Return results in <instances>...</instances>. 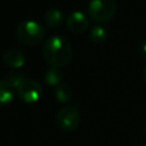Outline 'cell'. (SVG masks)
<instances>
[{
	"mask_svg": "<svg viewBox=\"0 0 146 146\" xmlns=\"http://www.w3.org/2000/svg\"><path fill=\"white\" fill-rule=\"evenodd\" d=\"M139 51H140V56H141L144 59H146V40L143 41V43L140 44Z\"/></svg>",
	"mask_w": 146,
	"mask_h": 146,
	"instance_id": "14",
	"label": "cell"
},
{
	"mask_svg": "<svg viewBox=\"0 0 146 146\" xmlns=\"http://www.w3.org/2000/svg\"><path fill=\"white\" fill-rule=\"evenodd\" d=\"M57 123L59 128L66 132L74 131L80 123V113L76 107L66 105L63 106L57 114Z\"/></svg>",
	"mask_w": 146,
	"mask_h": 146,
	"instance_id": "4",
	"label": "cell"
},
{
	"mask_svg": "<svg viewBox=\"0 0 146 146\" xmlns=\"http://www.w3.org/2000/svg\"><path fill=\"white\" fill-rule=\"evenodd\" d=\"M89 38L95 43H103L107 38V31L102 25H95L89 33Z\"/></svg>",
	"mask_w": 146,
	"mask_h": 146,
	"instance_id": "12",
	"label": "cell"
},
{
	"mask_svg": "<svg viewBox=\"0 0 146 146\" xmlns=\"http://www.w3.org/2000/svg\"><path fill=\"white\" fill-rule=\"evenodd\" d=\"M2 60L9 68H21L25 64V55L19 49H8L3 54Z\"/></svg>",
	"mask_w": 146,
	"mask_h": 146,
	"instance_id": "7",
	"label": "cell"
},
{
	"mask_svg": "<svg viewBox=\"0 0 146 146\" xmlns=\"http://www.w3.org/2000/svg\"><path fill=\"white\" fill-rule=\"evenodd\" d=\"M18 97L26 104L38 102L42 96V88L40 83L32 79H25L22 84L16 89Z\"/></svg>",
	"mask_w": 146,
	"mask_h": 146,
	"instance_id": "5",
	"label": "cell"
},
{
	"mask_svg": "<svg viewBox=\"0 0 146 146\" xmlns=\"http://www.w3.org/2000/svg\"><path fill=\"white\" fill-rule=\"evenodd\" d=\"M42 55L48 65L59 68L71 62L73 50L71 43L66 38L55 34L43 42Z\"/></svg>",
	"mask_w": 146,
	"mask_h": 146,
	"instance_id": "1",
	"label": "cell"
},
{
	"mask_svg": "<svg viewBox=\"0 0 146 146\" xmlns=\"http://www.w3.org/2000/svg\"><path fill=\"white\" fill-rule=\"evenodd\" d=\"M44 23L48 27L56 29L63 23V13L57 8H51L44 14Z\"/></svg>",
	"mask_w": 146,
	"mask_h": 146,
	"instance_id": "8",
	"label": "cell"
},
{
	"mask_svg": "<svg viewBox=\"0 0 146 146\" xmlns=\"http://www.w3.org/2000/svg\"><path fill=\"white\" fill-rule=\"evenodd\" d=\"M135 146H139V145H135Z\"/></svg>",
	"mask_w": 146,
	"mask_h": 146,
	"instance_id": "17",
	"label": "cell"
},
{
	"mask_svg": "<svg viewBox=\"0 0 146 146\" xmlns=\"http://www.w3.org/2000/svg\"><path fill=\"white\" fill-rule=\"evenodd\" d=\"M89 26V19L82 11H72L66 18V27L72 33H83Z\"/></svg>",
	"mask_w": 146,
	"mask_h": 146,
	"instance_id": "6",
	"label": "cell"
},
{
	"mask_svg": "<svg viewBox=\"0 0 146 146\" xmlns=\"http://www.w3.org/2000/svg\"><path fill=\"white\" fill-rule=\"evenodd\" d=\"M25 80V75L22 74V73H10L7 75L6 78V81L7 83L13 88V89H17L22 82Z\"/></svg>",
	"mask_w": 146,
	"mask_h": 146,
	"instance_id": "13",
	"label": "cell"
},
{
	"mask_svg": "<svg viewBox=\"0 0 146 146\" xmlns=\"http://www.w3.org/2000/svg\"><path fill=\"white\" fill-rule=\"evenodd\" d=\"M116 11L114 0H90L88 5L89 16L98 23L108 22L113 18Z\"/></svg>",
	"mask_w": 146,
	"mask_h": 146,
	"instance_id": "3",
	"label": "cell"
},
{
	"mask_svg": "<svg viewBox=\"0 0 146 146\" xmlns=\"http://www.w3.org/2000/svg\"><path fill=\"white\" fill-rule=\"evenodd\" d=\"M143 75H144V79H145V81H146V65H145V67H144V71H143Z\"/></svg>",
	"mask_w": 146,
	"mask_h": 146,
	"instance_id": "15",
	"label": "cell"
},
{
	"mask_svg": "<svg viewBox=\"0 0 146 146\" xmlns=\"http://www.w3.org/2000/svg\"><path fill=\"white\" fill-rule=\"evenodd\" d=\"M54 95H55V98L57 102H59L62 104H66L72 98V89L68 86L60 83V84L55 87Z\"/></svg>",
	"mask_w": 146,
	"mask_h": 146,
	"instance_id": "10",
	"label": "cell"
},
{
	"mask_svg": "<svg viewBox=\"0 0 146 146\" xmlns=\"http://www.w3.org/2000/svg\"><path fill=\"white\" fill-rule=\"evenodd\" d=\"M46 34L43 25L36 21H24L19 23L16 27V36L18 41L26 46H36L39 44Z\"/></svg>",
	"mask_w": 146,
	"mask_h": 146,
	"instance_id": "2",
	"label": "cell"
},
{
	"mask_svg": "<svg viewBox=\"0 0 146 146\" xmlns=\"http://www.w3.org/2000/svg\"><path fill=\"white\" fill-rule=\"evenodd\" d=\"M43 80L48 86L51 87H56L58 84H60L62 81V72L58 67H51L48 68L43 75Z\"/></svg>",
	"mask_w": 146,
	"mask_h": 146,
	"instance_id": "11",
	"label": "cell"
},
{
	"mask_svg": "<svg viewBox=\"0 0 146 146\" xmlns=\"http://www.w3.org/2000/svg\"><path fill=\"white\" fill-rule=\"evenodd\" d=\"M14 100V89L6 80H0V106H7Z\"/></svg>",
	"mask_w": 146,
	"mask_h": 146,
	"instance_id": "9",
	"label": "cell"
},
{
	"mask_svg": "<svg viewBox=\"0 0 146 146\" xmlns=\"http://www.w3.org/2000/svg\"><path fill=\"white\" fill-rule=\"evenodd\" d=\"M145 132H146V124H145Z\"/></svg>",
	"mask_w": 146,
	"mask_h": 146,
	"instance_id": "16",
	"label": "cell"
}]
</instances>
